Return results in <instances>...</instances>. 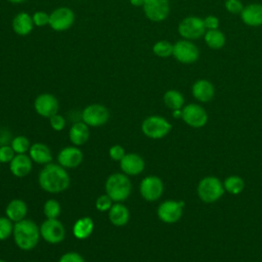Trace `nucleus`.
Listing matches in <instances>:
<instances>
[{
	"instance_id": "obj_1",
	"label": "nucleus",
	"mask_w": 262,
	"mask_h": 262,
	"mask_svg": "<svg viewBox=\"0 0 262 262\" xmlns=\"http://www.w3.org/2000/svg\"><path fill=\"white\" fill-rule=\"evenodd\" d=\"M40 187L49 193H59L67 190L71 183L70 175L66 168L59 164H47L38 176Z\"/></svg>"
},
{
	"instance_id": "obj_2",
	"label": "nucleus",
	"mask_w": 262,
	"mask_h": 262,
	"mask_svg": "<svg viewBox=\"0 0 262 262\" xmlns=\"http://www.w3.org/2000/svg\"><path fill=\"white\" fill-rule=\"evenodd\" d=\"M12 236L15 245L23 251L33 250L40 239L39 226L30 219H23L13 225Z\"/></svg>"
},
{
	"instance_id": "obj_3",
	"label": "nucleus",
	"mask_w": 262,
	"mask_h": 262,
	"mask_svg": "<svg viewBox=\"0 0 262 262\" xmlns=\"http://www.w3.org/2000/svg\"><path fill=\"white\" fill-rule=\"evenodd\" d=\"M105 193L114 203H122L127 200L132 191V184L129 177L124 173L111 174L104 184Z\"/></svg>"
},
{
	"instance_id": "obj_4",
	"label": "nucleus",
	"mask_w": 262,
	"mask_h": 262,
	"mask_svg": "<svg viewBox=\"0 0 262 262\" xmlns=\"http://www.w3.org/2000/svg\"><path fill=\"white\" fill-rule=\"evenodd\" d=\"M223 182L216 176H206L200 180L196 193L200 200L206 204L217 202L224 193Z\"/></svg>"
},
{
	"instance_id": "obj_5",
	"label": "nucleus",
	"mask_w": 262,
	"mask_h": 262,
	"mask_svg": "<svg viewBox=\"0 0 262 262\" xmlns=\"http://www.w3.org/2000/svg\"><path fill=\"white\" fill-rule=\"evenodd\" d=\"M171 129V123L166 118L158 115L146 117L141 124L142 133L150 139H162L170 133Z\"/></svg>"
},
{
	"instance_id": "obj_6",
	"label": "nucleus",
	"mask_w": 262,
	"mask_h": 262,
	"mask_svg": "<svg viewBox=\"0 0 262 262\" xmlns=\"http://www.w3.org/2000/svg\"><path fill=\"white\" fill-rule=\"evenodd\" d=\"M178 33L186 40L200 39L206 33L204 19L194 15L184 17L178 25Z\"/></svg>"
},
{
	"instance_id": "obj_7",
	"label": "nucleus",
	"mask_w": 262,
	"mask_h": 262,
	"mask_svg": "<svg viewBox=\"0 0 262 262\" xmlns=\"http://www.w3.org/2000/svg\"><path fill=\"white\" fill-rule=\"evenodd\" d=\"M82 122L89 127H100L107 123L110 119V111L100 103H92L87 105L81 114Z\"/></svg>"
},
{
	"instance_id": "obj_8",
	"label": "nucleus",
	"mask_w": 262,
	"mask_h": 262,
	"mask_svg": "<svg viewBox=\"0 0 262 262\" xmlns=\"http://www.w3.org/2000/svg\"><path fill=\"white\" fill-rule=\"evenodd\" d=\"M185 203L183 201L166 200L161 203L157 209L159 219L167 224H172L180 220Z\"/></svg>"
},
{
	"instance_id": "obj_9",
	"label": "nucleus",
	"mask_w": 262,
	"mask_h": 262,
	"mask_svg": "<svg viewBox=\"0 0 262 262\" xmlns=\"http://www.w3.org/2000/svg\"><path fill=\"white\" fill-rule=\"evenodd\" d=\"M39 228L41 237L48 244L57 245L66 237V228L58 219H46Z\"/></svg>"
},
{
	"instance_id": "obj_10",
	"label": "nucleus",
	"mask_w": 262,
	"mask_h": 262,
	"mask_svg": "<svg viewBox=\"0 0 262 262\" xmlns=\"http://www.w3.org/2000/svg\"><path fill=\"white\" fill-rule=\"evenodd\" d=\"M176 60L181 63L189 64L193 63L199 59L200 51L194 43L190 40L182 39L178 40L175 44H173V54Z\"/></svg>"
},
{
	"instance_id": "obj_11",
	"label": "nucleus",
	"mask_w": 262,
	"mask_h": 262,
	"mask_svg": "<svg viewBox=\"0 0 262 262\" xmlns=\"http://www.w3.org/2000/svg\"><path fill=\"white\" fill-rule=\"evenodd\" d=\"M139 192L146 202H156L164 192V183L160 177L148 175L141 180L139 184Z\"/></svg>"
},
{
	"instance_id": "obj_12",
	"label": "nucleus",
	"mask_w": 262,
	"mask_h": 262,
	"mask_svg": "<svg viewBox=\"0 0 262 262\" xmlns=\"http://www.w3.org/2000/svg\"><path fill=\"white\" fill-rule=\"evenodd\" d=\"M181 119L191 128H202L208 122V114L202 105L188 103L182 107Z\"/></svg>"
},
{
	"instance_id": "obj_13",
	"label": "nucleus",
	"mask_w": 262,
	"mask_h": 262,
	"mask_svg": "<svg viewBox=\"0 0 262 262\" xmlns=\"http://www.w3.org/2000/svg\"><path fill=\"white\" fill-rule=\"evenodd\" d=\"M75 23V13L74 11L66 6L58 7L54 9L49 14V27L56 31L62 32L69 30Z\"/></svg>"
},
{
	"instance_id": "obj_14",
	"label": "nucleus",
	"mask_w": 262,
	"mask_h": 262,
	"mask_svg": "<svg viewBox=\"0 0 262 262\" xmlns=\"http://www.w3.org/2000/svg\"><path fill=\"white\" fill-rule=\"evenodd\" d=\"M142 7L145 16L156 23L165 20L170 12L169 0H144Z\"/></svg>"
},
{
	"instance_id": "obj_15",
	"label": "nucleus",
	"mask_w": 262,
	"mask_h": 262,
	"mask_svg": "<svg viewBox=\"0 0 262 262\" xmlns=\"http://www.w3.org/2000/svg\"><path fill=\"white\" fill-rule=\"evenodd\" d=\"M36 113L43 118H50L58 113L59 102L51 93H41L34 100Z\"/></svg>"
},
{
	"instance_id": "obj_16",
	"label": "nucleus",
	"mask_w": 262,
	"mask_h": 262,
	"mask_svg": "<svg viewBox=\"0 0 262 262\" xmlns=\"http://www.w3.org/2000/svg\"><path fill=\"white\" fill-rule=\"evenodd\" d=\"M57 162L66 169H75L83 162V152L79 146H66L59 150Z\"/></svg>"
},
{
	"instance_id": "obj_17",
	"label": "nucleus",
	"mask_w": 262,
	"mask_h": 262,
	"mask_svg": "<svg viewBox=\"0 0 262 262\" xmlns=\"http://www.w3.org/2000/svg\"><path fill=\"white\" fill-rule=\"evenodd\" d=\"M145 162L141 156L135 152H128L120 161V168L127 176H136L143 172Z\"/></svg>"
},
{
	"instance_id": "obj_18",
	"label": "nucleus",
	"mask_w": 262,
	"mask_h": 262,
	"mask_svg": "<svg viewBox=\"0 0 262 262\" xmlns=\"http://www.w3.org/2000/svg\"><path fill=\"white\" fill-rule=\"evenodd\" d=\"M33 168V161L27 154L15 155L9 163V170L13 176L23 178L28 176Z\"/></svg>"
},
{
	"instance_id": "obj_19",
	"label": "nucleus",
	"mask_w": 262,
	"mask_h": 262,
	"mask_svg": "<svg viewBox=\"0 0 262 262\" xmlns=\"http://www.w3.org/2000/svg\"><path fill=\"white\" fill-rule=\"evenodd\" d=\"M191 92L198 101L209 102L215 95V87L209 80L199 79L193 83Z\"/></svg>"
},
{
	"instance_id": "obj_20",
	"label": "nucleus",
	"mask_w": 262,
	"mask_h": 262,
	"mask_svg": "<svg viewBox=\"0 0 262 262\" xmlns=\"http://www.w3.org/2000/svg\"><path fill=\"white\" fill-rule=\"evenodd\" d=\"M241 18L243 23L249 27H260L262 26V4L251 3L244 6L241 12Z\"/></svg>"
},
{
	"instance_id": "obj_21",
	"label": "nucleus",
	"mask_w": 262,
	"mask_h": 262,
	"mask_svg": "<svg viewBox=\"0 0 262 262\" xmlns=\"http://www.w3.org/2000/svg\"><path fill=\"white\" fill-rule=\"evenodd\" d=\"M34 26L35 25H34L32 15H30L28 12H25V11H21L15 14L11 23L13 32L18 36L29 35L32 32Z\"/></svg>"
},
{
	"instance_id": "obj_22",
	"label": "nucleus",
	"mask_w": 262,
	"mask_h": 262,
	"mask_svg": "<svg viewBox=\"0 0 262 262\" xmlns=\"http://www.w3.org/2000/svg\"><path fill=\"white\" fill-rule=\"evenodd\" d=\"M31 160L39 165H47L52 161V154L50 148L42 142H36L31 145L29 149Z\"/></svg>"
},
{
	"instance_id": "obj_23",
	"label": "nucleus",
	"mask_w": 262,
	"mask_h": 262,
	"mask_svg": "<svg viewBox=\"0 0 262 262\" xmlns=\"http://www.w3.org/2000/svg\"><path fill=\"white\" fill-rule=\"evenodd\" d=\"M5 214L13 223H16L26 218L28 214V206L25 201L20 199H13L7 204Z\"/></svg>"
},
{
	"instance_id": "obj_24",
	"label": "nucleus",
	"mask_w": 262,
	"mask_h": 262,
	"mask_svg": "<svg viewBox=\"0 0 262 262\" xmlns=\"http://www.w3.org/2000/svg\"><path fill=\"white\" fill-rule=\"evenodd\" d=\"M108 219L113 225L122 227L129 222L130 212L124 204L115 203L108 210Z\"/></svg>"
},
{
	"instance_id": "obj_25",
	"label": "nucleus",
	"mask_w": 262,
	"mask_h": 262,
	"mask_svg": "<svg viewBox=\"0 0 262 262\" xmlns=\"http://www.w3.org/2000/svg\"><path fill=\"white\" fill-rule=\"evenodd\" d=\"M89 135H90L89 126H87L82 121L76 122L75 124H73L69 131L70 141L76 146H81L85 144L89 139Z\"/></svg>"
},
{
	"instance_id": "obj_26",
	"label": "nucleus",
	"mask_w": 262,
	"mask_h": 262,
	"mask_svg": "<svg viewBox=\"0 0 262 262\" xmlns=\"http://www.w3.org/2000/svg\"><path fill=\"white\" fill-rule=\"evenodd\" d=\"M94 230V222L91 217H81L73 225V234L77 239L88 238Z\"/></svg>"
},
{
	"instance_id": "obj_27",
	"label": "nucleus",
	"mask_w": 262,
	"mask_h": 262,
	"mask_svg": "<svg viewBox=\"0 0 262 262\" xmlns=\"http://www.w3.org/2000/svg\"><path fill=\"white\" fill-rule=\"evenodd\" d=\"M163 100L165 105L172 111L181 110L184 105V96L182 95L181 92L175 89L167 90L164 93Z\"/></svg>"
},
{
	"instance_id": "obj_28",
	"label": "nucleus",
	"mask_w": 262,
	"mask_h": 262,
	"mask_svg": "<svg viewBox=\"0 0 262 262\" xmlns=\"http://www.w3.org/2000/svg\"><path fill=\"white\" fill-rule=\"evenodd\" d=\"M205 42L207 44V46L211 49H221L226 41L225 35L218 29L216 30H208L206 31L205 35Z\"/></svg>"
},
{
	"instance_id": "obj_29",
	"label": "nucleus",
	"mask_w": 262,
	"mask_h": 262,
	"mask_svg": "<svg viewBox=\"0 0 262 262\" xmlns=\"http://www.w3.org/2000/svg\"><path fill=\"white\" fill-rule=\"evenodd\" d=\"M224 189L230 194H239L245 189V181L237 175H230L223 181Z\"/></svg>"
},
{
	"instance_id": "obj_30",
	"label": "nucleus",
	"mask_w": 262,
	"mask_h": 262,
	"mask_svg": "<svg viewBox=\"0 0 262 262\" xmlns=\"http://www.w3.org/2000/svg\"><path fill=\"white\" fill-rule=\"evenodd\" d=\"M152 52L158 57L167 58L173 54V44L166 40H160L154 44Z\"/></svg>"
},
{
	"instance_id": "obj_31",
	"label": "nucleus",
	"mask_w": 262,
	"mask_h": 262,
	"mask_svg": "<svg viewBox=\"0 0 262 262\" xmlns=\"http://www.w3.org/2000/svg\"><path fill=\"white\" fill-rule=\"evenodd\" d=\"M43 213L47 219H57L61 213L60 204L54 199L47 200L43 206Z\"/></svg>"
},
{
	"instance_id": "obj_32",
	"label": "nucleus",
	"mask_w": 262,
	"mask_h": 262,
	"mask_svg": "<svg viewBox=\"0 0 262 262\" xmlns=\"http://www.w3.org/2000/svg\"><path fill=\"white\" fill-rule=\"evenodd\" d=\"M10 145H11L12 149L14 150L15 155H20V154L28 152L32 144L27 136L17 135L12 139Z\"/></svg>"
},
{
	"instance_id": "obj_33",
	"label": "nucleus",
	"mask_w": 262,
	"mask_h": 262,
	"mask_svg": "<svg viewBox=\"0 0 262 262\" xmlns=\"http://www.w3.org/2000/svg\"><path fill=\"white\" fill-rule=\"evenodd\" d=\"M13 222L6 216H0V242L7 239L12 235L13 231Z\"/></svg>"
},
{
	"instance_id": "obj_34",
	"label": "nucleus",
	"mask_w": 262,
	"mask_h": 262,
	"mask_svg": "<svg viewBox=\"0 0 262 262\" xmlns=\"http://www.w3.org/2000/svg\"><path fill=\"white\" fill-rule=\"evenodd\" d=\"M112 206H113V200L106 193L99 195L95 201V208L99 212H108Z\"/></svg>"
},
{
	"instance_id": "obj_35",
	"label": "nucleus",
	"mask_w": 262,
	"mask_h": 262,
	"mask_svg": "<svg viewBox=\"0 0 262 262\" xmlns=\"http://www.w3.org/2000/svg\"><path fill=\"white\" fill-rule=\"evenodd\" d=\"M15 152L12 149L11 145H7V144H3L0 146V163L6 164V163H10L11 160L14 158Z\"/></svg>"
},
{
	"instance_id": "obj_36",
	"label": "nucleus",
	"mask_w": 262,
	"mask_h": 262,
	"mask_svg": "<svg viewBox=\"0 0 262 262\" xmlns=\"http://www.w3.org/2000/svg\"><path fill=\"white\" fill-rule=\"evenodd\" d=\"M49 124L54 131H61L64 129L67 122H66V119L57 113L49 118Z\"/></svg>"
},
{
	"instance_id": "obj_37",
	"label": "nucleus",
	"mask_w": 262,
	"mask_h": 262,
	"mask_svg": "<svg viewBox=\"0 0 262 262\" xmlns=\"http://www.w3.org/2000/svg\"><path fill=\"white\" fill-rule=\"evenodd\" d=\"M125 155H126V151H125L124 147L120 144H115V145L111 146L108 149L110 158L116 162H120L124 158Z\"/></svg>"
},
{
	"instance_id": "obj_38",
	"label": "nucleus",
	"mask_w": 262,
	"mask_h": 262,
	"mask_svg": "<svg viewBox=\"0 0 262 262\" xmlns=\"http://www.w3.org/2000/svg\"><path fill=\"white\" fill-rule=\"evenodd\" d=\"M34 25L37 27H44L46 25H49V14L45 11H36L32 15Z\"/></svg>"
},
{
	"instance_id": "obj_39",
	"label": "nucleus",
	"mask_w": 262,
	"mask_h": 262,
	"mask_svg": "<svg viewBox=\"0 0 262 262\" xmlns=\"http://www.w3.org/2000/svg\"><path fill=\"white\" fill-rule=\"evenodd\" d=\"M225 9L233 14L241 13L244 9V5L239 0H226L225 1Z\"/></svg>"
},
{
	"instance_id": "obj_40",
	"label": "nucleus",
	"mask_w": 262,
	"mask_h": 262,
	"mask_svg": "<svg viewBox=\"0 0 262 262\" xmlns=\"http://www.w3.org/2000/svg\"><path fill=\"white\" fill-rule=\"evenodd\" d=\"M58 262H85V260L83 256L77 252H68L59 258Z\"/></svg>"
},
{
	"instance_id": "obj_41",
	"label": "nucleus",
	"mask_w": 262,
	"mask_h": 262,
	"mask_svg": "<svg viewBox=\"0 0 262 262\" xmlns=\"http://www.w3.org/2000/svg\"><path fill=\"white\" fill-rule=\"evenodd\" d=\"M206 30H216L219 27V19L215 15H208L204 18Z\"/></svg>"
},
{
	"instance_id": "obj_42",
	"label": "nucleus",
	"mask_w": 262,
	"mask_h": 262,
	"mask_svg": "<svg viewBox=\"0 0 262 262\" xmlns=\"http://www.w3.org/2000/svg\"><path fill=\"white\" fill-rule=\"evenodd\" d=\"M172 116L175 119H180L181 116H182V108L181 110H174V111H172Z\"/></svg>"
},
{
	"instance_id": "obj_43",
	"label": "nucleus",
	"mask_w": 262,
	"mask_h": 262,
	"mask_svg": "<svg viewBox=\"0 0 262 262\" xmlns=\"http://www.w3.org/2000/svg\"><path fill=\"white\" fill-rule=\"evenodd\" d=\"M143 1L144 0H130V3L133 6H142L143 5Z\"/></svg>"
},
{
	"instance_id": "obj_44",
	"label": "nucleus",
	"mask_w": 262,
	"mask_h": 262,
	"mask_svg": "<svg viewBox=\"0 0 262 262\" xmlns=\"http://www.w3.org/2000/svg\"><path fill=\"white\" fill-rule=\"evenodd\" d=\"M7 1L10 2V3H13V4H19V3L26 2L27 0H7Z\"/></svg>"
},
{
	"instance_id": "obj_45",
	"label": "nucleus",
	"mask_w": 262,
	"mask_h": 262,
	"mask_svg": "<svg viewBox=\"0 0 262 262\" xmlns=\"http://www.w3.org/2000/svg\"><path fill=\"white\" fill-rule=\"evenodd\" d=\"M0 262H6L5 260H3V259H0Z\"/></svg>"
},
{
	"instance_id": "obj_46",
	"label": "nucleus",
	"mask_w": 262,
	"mask_h": 262,
	"mask_svg": "<svg viewBox=\"0 0 262 262\" xmlns=\"http://www.w3.org/2000/svg\"><path fill=\"white\" fill-rule=\"evenodd\" d=\"M29 262H34V261H29Z\"/></svg>"
}]
</instances>
